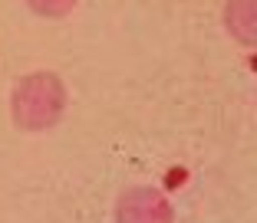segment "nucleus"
<instances>
[{"label":"nucleus","instance_id":"nucleus-1","mask_svg":"<svg viewBox=\"0 0 257 223\" xmlns=\"http://www.w3.org/2000/svg\"><path fill=\"white\" fill-rule=\"evenodd\" d=\"M66 112V86L56 72H30L14 86L10 115L20 132H46Z\"/></svg>","mask_w":257,"mask_h":223},{"label":"nucleus","instance_id":"nucleus-4","mask_svg":"<svg viewBox=\"0 0 257 223\" xmlns=\"http://www.w3.org/2000/svg\"><path fill=\"white\" fill-rule=\"evenodd\" d=\"M79 0H27V7L40 16H50V20H60V16L73 14V7Z\"/></svg>","mask_w":257,"mask_h":223},{"label":"nucleus","instance_id":"nucleus-3","mask_svg":"<svg viewBox=\"0 0 257 223\" xmlns=\"http://www.w3.org/2000/svg\"><path fill=\"white\" fill-rule=\"evenodd\" d=\"M227 26L241 43L254 46V0H231L227 4Z\"/></svg>","mask_w":257,"mask_h":223},{"label":"nucleus","instance_id":"nucleus-2","mask_svg":"<svg viewBox=\"0 0 257 223\" xmlns=\"http://www.w3.org/2000/svg\"><path fill=\"white\" fill-rule=\"evenodd\" d=\"M172 200L155 187H132L115 204V223H172Z\"/></svg>","mask_w":257,"mask_h":223}]
</instances>
